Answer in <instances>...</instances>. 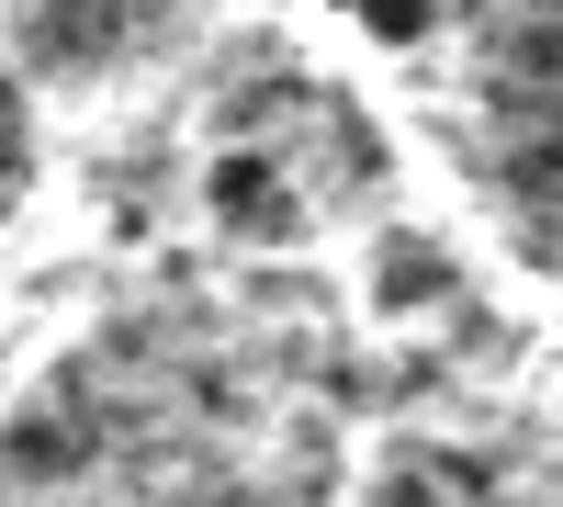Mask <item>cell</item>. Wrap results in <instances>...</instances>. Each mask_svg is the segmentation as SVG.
<instances>
[{
    "mask_svg": "<svg viewBox=\"0 0 563 507\" xmlns=\"http://www.w3.org/2000/svg\"><path fill=\"white\" fill-rule=\"evenodd\" d=\"M79 463H90V406H68V395H45L34 418L0 429V485H68Z\"/></svg>",
    "mask_w": 563,
    "mask_h": 507,
    "instance_id": "1",
    "label": "cell"
},
{
    "mask_svg": "<svg viewBox=\"0 0 563 507\" xmlns=\"http://www.w3.org/2000/svg\"><path fill=\"white\" fill-rule=\"evenodd\" d=\"M23 34H34L45 68H90V57H113L124 0H23Z\"/></svg>",
    "mask_w": 563,
    "mask_h": 507,
    "instance_id": "2",
    "label": "cell"
},
{
    "mask_svg": "<svg viewBox=\"0 0 563 507\" xmlns=\"http://www.w3.org/2000/svg\"><path fill=\"white\" fill-rule=\"evenodd\" d=\"M214 214L238 238H294V192H282L271 158H214Z\"/></svg>",
    "mask_w": 563,
    "mask_h": 507,
    "instance_id": "3",
    "label": "cell"
},
{
    "mask_svg": "<svg viewBox=\"0 0 563 507\" xmlns=\"http://www.w3.org/2000/svg\"><path fill=\"white\" fill-rule=\"evenodd\" d=\"M350 12L384 34V45H406V34H429V0H350Z\"/></svg>",
    "mask_w": 563,
    "mask_h": 507,
    "instance_id": "4",
    "label": "cell"
}]
</instances>
